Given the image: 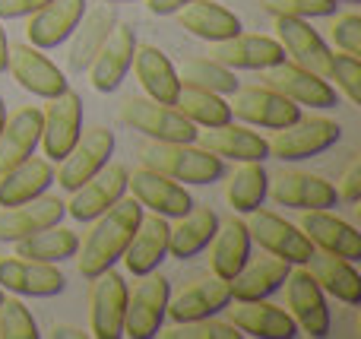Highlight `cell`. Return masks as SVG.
Here are the masks:
<instances>
[{"mask_svg": "<svg viewBox=\"0 0 361 339\" xmlns=\"http://www.w3.org/2000/svg\"><path fill=\"white\" fill-rule=\"evenodd\" d=\"M219 232V216L209 207H190V213H184L178 219V226H171V238H169V257L178 260H190L200 251L212 245Z\"/></svg>", "mask_w": 361, "mask_h": 339, "instance_id": "e575fe53", "label": "cell"}, {"mask_svg": "<svg viewBox=\"0 0 361 339\" xmlns=\"http://www.w3.org/2000/svg\"><path fill=\"white\" fill-rule=\"evenodd\" d=\"M339 203H349L355 207L361 200V156H355L343 171V181H339Z\"/></svg>", "mask_w": 361, "mask_h": 339, "instance_id": "bcb514c9", "label": "cell"}, {"mask_svg": "<svg viewBox=\"0 0 361 339\" xmlns=\"http://www.w3.org/2000/svg\"><path fill=\"white\" fill-rule=\"evenodd\" d=\"M82 13H86V0H48L29 16V25H25L29 44H35L38 51L63 44L80 25Z\"/></svg>", "mask_w": 361, "mask_h": 339, "instance_id": "44dd1931", "label": "cell"}, {"mask_svg": "<svg viewBox=\"0 0 361 339\" xmlns=\"http://www.w3.org/2000/svg\"><path fill=\"white\" fill-rule=\"evenodd\" d=\"M4 124H6V105H4V99H0V130H4Z\"/></svg>", "mask_w": 361, "mask_h": 339, "instance_id": "816d5d0a", "label": "cell"}, {"mask_svg": "<svg viewBox=\"0 0 361 339\" xmlns=\"http://www.w3.org/2000/svg\"><path fill=\"white\" fill-rule=\"evenodd\" d=\"M228 321L235 323L241 333L257 339H295L298 336V323L288 311L269 304L267 298H254V302H228Z\"/></svg>", "mask_w": 361, "mask_h": 339, "instance_id": "7402d4cb", "label": "cell"}, {"mask_svg": "<svg viewBox=\"0 0 361 339\" xmlns=\"http://www.w3.org/2000/svg\"><path fill=\"white\" fill-rule=\"evenodd\" d=\"M187 4H190V0H146L152 16H175L180 6H187Z\"/></svg>", "mask_w": 361, "mask_h": 339, "instance_id": "c3c4849f", "label": "cell"}, {"mask_svg": "<svg viewBox=\"0 0 361 339\" xmlns=\"http://www.w3.org/2000/svg\"><path fill=\"white\" fill-rule=\"evenodd\" d=\"M137 32L130 25H114L111 35L105 38L102 51L95 54V61L89 63V80H92L95 92H114L121 82L127 80L133 67V54H137Z\"/></svg>", "mask_w": 361, "mask_h": 339, "instance_id": "e0dca14e", "label": "cell"}, {"mask_svg": "<svg viewBox=\"0 0 361 339\" xmlns=\"http://www.w3.org/2000/svg\"><path fill=\"white\" fill-rule=\"evenodd\" d=\"M267 86H273L276 92H282L286 99H292L295 105H311V108H336L339 92L333 89L330 80L311 73V70L298 67V63H276L269 67Z\"/></svg>", "mask_w": 361, "mask_h": 339, "instance_id": "d6986e66", "label": "cell"}, {"mask_svg": "<svg viewBox=\"0 0 361 339\" xmlns=\"http://www.w3.org/2000/svg\"><path fill=\"white\" fill-rule=\"evenodd\" d=\"M82 133V99L73 89H63L61 95L48 99L42 111V146L48 162H61Z\"/></svg>", "mask_w": 361, "mask_h": 339, "instance_id": "30bf717a", "label": "cell"}, {"mask_svg": "<svg viewBox=\"0 0 361 339\" xmlns=\"http://www.w3.org/2000/svg\"><path fill=\"white\" fill-rule=\"evenodd\" d=\"M169 238H171V226L165 216L159 213L143 216L121 260L137 279L146 276V273H156L162 266V260L169 257Z\"/></svg>", "mask_w": 361, "mask_h": 339, "instance_id": "603a6c76", "label": "cell"}, {"mask_svg": "<svg viewBox=\"0 0 361 339\" xmlns=\"http://www.w3.org/2000/svg\"><path fill=\"white\" fill-rule=\"evenodd\" d=\"M51 336H54V339H82L86 333H82V330H76V327H54V330H51Z\"/></svg>", "mask_w": 361, "mask_h": 339, "instance_id": "f907efd6", "label": "cell"}, {"mask_svg": "<svg viewBox=\"0 0 361 339\" xmlns=\"http://www.w3.org/2000/svg\"><path fill=\"white\" fill-rule=\"evenodd\" d=\"M137 152L146 168L162 171V175L184 181V184H216L225 178V159L212 156L203 146L146 140Z\"/></svg>", "mask_w": 361, "mask_h": 339, "instance_id": "7a4b0ae2", "label": "cell"}, {"mask_svg": "<svg viewBox=\"0 0 361 339\" xmlns=\"http://www.w3.org/2000/svg\"><path fill=\"white\" fill-rule=\"evenodd\" d=\"M231 118L244 121L250 127H263V130H282V127L295 124L301 118V105L276 92L273 86H247L238 89L235 101H228Z\"/></svg>", "mask_w": 361, "mask_h": 339, "instance_id": "ba28073f", "label": "cell"}, {"mask_svg": "<svg viewBox=\"0 0 361 339\" xmlns=\"http://www.w3.org/2000/svg\"><path fill=\"white\" fill-rule=\"evenodd\" d=\"M133 73H137L143 92L152 101H162V105H175L178 92H180V76L175 70V63L169 61L165 51H159L156 44H137V54H133Z\"/></svg>", "mask_w": 361, "mask_h": 339, "instance_id": "1f68e13d", "label": "cell"}, {"mask_svg": "<svg viewBox=\"0 0 361 339\" xmlns=\"http://www.w3.org/2000/svg\"><path fill=\"white\" fill-rule=\"evenodd\" d=\"M180 86H197V89H206V92H216V95H235L241 89L238 82L235 70L222 67L219 61L212 57H193L180 67Z\"/></svg>", "mask_w": 361, "mask_h": 339, "instance_id": "ab89813d", "label": "cell"}, {"mask_svg": "<svg viewBox=\"0 0 361 339\" xmlns=\"http://www.w3.org/2000/svg\"><path fill=\"white\" fill-rule=\"evenodd\" d=\"M13 80L25 89V92L38 95V99H54L63 89H70L67 73L57 63H51L35 44H10V67Z\"/></svg>", "mask_w": 361, "mask_h": 339, "instance_id": "9a60e30c", "label": "cell"}, {"mask_svg": "<svg viewBox=\"0 0 361 339\" xmlns=\"http://www.w3.org/2000/svg\"><path fill=\"white\" fill-rule=\"evenodd\" d=\"M102 4H133V0H102Z\"/></svg>", "mask_w": 361, "mask_h": 339, "instance_id": "f5cc1de1", "label": "cell"}, {"mask_svg": "<svg viewBox=\"0 0 361 339\" xmlns=\"http://www.w3.org/2000/svg\"><path fill=\"white\" fill-rule=\"evenodd\" d=\"M231 302V285L228 279H219L216 273L197 276L178 292L175 298H169V311L165 317H171V323H193L203 317H216L228 308Z\"/></svg>", "mask_w": 361, "mask_h": 339, "instance_id": "8fae6325", "label": "cell"}, {"mask_svg": "<svg viewBox=\"0 0 361 339\" xmlns=\"http://www.w3.org/2000/svg\"><path fill=\"white\" fill-rule=\"evenodd\" d=\"M263 10L273 16H295V19H320L333 16L339 10L336 0H263Z\"/></svg>", "mask_w": 361, "mask_h": 339, "instance_id": "ee69618b", "label": "cell"}, {"mask_svg": "<svg viewBox=\"0 0 361 339\" xmlns=\"http://www.w3.org/2000/svg\"><path fill=\"white\" fill-rule=\"evenodd\" d=\"M6 67H10V38H6V29L0 23V73H6Z\"/></svg>", "mask_w": 361, "mask_h": 339, "instance_id": "681fc988", "label": "cell"}, {"mask_svg": "<svg viewBox=\"0 0 361 339\" xmlns=\"http://www.w3.org/2000/svg\"><path fill=\"white\" fill-rule=\"evenodd\" d=\"M282 289H286L288 314L295 317L298 330H305L314 339L330 336V308H326L324 289L311 276V270H292Z\"/></svg>", "mask_w": 361, "mask_h": 339, "instance_id": "7c38bea8", "label": "cell"}, {"mask_svg": "<svg viewBox=\"0 0 361 339\" xmlns=\"http://www.w3.org/2000/svg\"><path fill=\"white\" fill-rule=\"evenodd\" d=\"M247 232H250V241H257L263 251L288 260L292 266H305L314 257V251H317L314 241L301 232V226H292L282 216L267 213V209H254L250 213Z\"/></svg>", "mask_w": 361, "mask_h": 339, "instance_id": "52a82bcc", "label": "cell"}, {"mask_svg": "<svg viewBox=\"0 0 361 339\" xmlns=\"http://www.w3.org/2000/svg\"><path fill=\"white\" fill-rule=\"evenodd\" d=\"M48 0H0V19H23L32 16L38 6H44Z\"/></svg>", "mask_w": 361, "mask_h": 339, "instance_id": "7dc6e473", "label": "cell"}, {"mask_svg": "<svg viewBox=\"0 0 361 339\" xmlns=\"http://www.w3.org/2000/svg\"><path fill=\"white\" fill-rule=\"evenodd\" d=\"M118 118L124 127L140 130L146 140H162V143H193L197 140V124H190L175 105L152 101L149 95L124 99Z\"/></svg>", "mask_w": 361, "mask_h": 339, "instance_id": "3957f363", "label": "cell"}, {"mask_svg": "<svg viewBox=\"0 0 361 339\" xmlns=\"http://www.w3.org/2000/svg\"><path fill=\"white\" fill-rule=\"evenodd\" d=\"M209 57L228 70H269L286 61V48L279 44V38L238 32V35L212 44Z\"/></svg>", "mask_w": 361, "mask_h": 339, "instance_id": "ac0fdd59", "label": "cell"}, {"mask_svg": "<svg viewBox=\"0 0 361 339\" xmlns=\"http://www.w3.org/2000/svg\"><path fill=\"white\" fill-rule=\"evenodd\" d=\"M333 42L345 54H361V16L358 13H345L333 23Z\"/></svg>", "mask_w": 361, "mask_h": 339, "instance_id": "f6af8a7d", "label": "cell"}, {"mask_svg": "<svg viewBox=\"0 0 361 339\" xmlns=\"http://www.w3.org/2000/svg\"><path fill=\"white\" fill-rule=\"evenodd\" d=\"M301 232L314 241V247L326 254H336L345 260H361V235L349 222H343L339 216H333L330 209H307L301 216Z\"/></svg>", "mask_w": 361, "mask_h": 339, "instance_id": "4316f807", "label": "cell"}, {"mask_svg": "<svg viewBox=\"0 0 361 339\" xmlns=\"http://www.w3.org/2000/svg\"><path fill=\"white\" fill-rule=\"evenodd\" d=\"M16 245V257L25 260H38V264H63V260L76 257L80 251V235L73 228H63L61 222L57 226H48L42 232H32L25 238L13 241Z\"/></svg>", "mask_w": 361, "mask_h": 339, "instance_id": "d590c367", "label": "cell"}, {"mask_svg": "<svg viewBox=\"0 0 361 339\" xmlns=\"http://www.w3.org/2000/svg\"><path fill=\"white\" fill-rule=\"evenodd\" d=\"M276 32H279V44L286 48V57H292V63L311 70V73L326 80V63H330V48L317 35V29L295 16H276Z\"/></svg>", "mask_w": 361, "mask_h": 339, "instance_id": "484cf974", "label": "cell"}, {"mask_svg": "<svg viewBox=\"0 0 361 339\" xmlns=\"http://www.w3.org/2000/svg\"><path fill=\"white\" fill-rule=\"evenodd\" d=\"M127 178L130 171L118 162H108L102 171H95L82 187L73 190V200L67 203V213L76 222H92L99 219L105 209H111L121 197H127Z\"/></svg>", "mask_w": 361, "mask_h": 339, "instance_id": "5bb4252c", "label": "cell"}, {"mask_svg": "<svg viewBox=\"0 0 361 339\" xmlns=\"http://www.w3.org/2000/svg\"><path fill=\"white\" fill-rule=\"evenodd\" d=\"M292 264L276 254H260V257L250 260L235 273V279H228L231 285V302H254V298H269L286 285Z\"/></svg>", "mask_w": 361, "mask_h": 339, "instance_id": "cb8c5ba5", "label": "cell"}, {"mask_svg": "<svg viewBox=\"0 0 361 339\" xmlns=\"http://www.w3.org/2000/svg\"><path fill=\"white\" fill-rule=\"evenodd\" d=\"M171 285L165 276L146 273L140 276L137 289L127 292V311H124V336L130 339H156L165 323L169 311Z\"/></svg>", "mask_w": 361, "mask_h": 339, "instance_id": "5b68a950", "label": "cell"}, {"mask_svg": "<svg viewBox=\"0 0 361 339\" xmlns=\"http://www.w3.org/2000/svg\"><path fill=\"white\" fill-rule=\"evenodd\" d=\"M269 194H273V200L279 207L298 209V213H307V209H333L339 203L336 184H330L320 175H311V171H282L273 181Z\"/></svg>", "mask_w": 361, "mask_h": 339, "instance_id": "ffe728a7", "label": "cell"}, {"mask_svg": "<svg viewBox=\"0 0 361 339\" xmlns=\"http://www.w3.org/2000/svg\"><path fill=\"white\" fill-rule=\"evenodd\" d=\"M326 80L336 82V92H343L352 105H361V61L355 54H330L326 63Z\"/></svg>", "mask_w": 361, "mask_h": 339, "instance_id": "60d3db41", "label": "cell"}, {"mask_svg": "<svg viewBox=\"0 0 361 339\" xmlns=\"http://www.w3.org/2000/svg\"><path fill=\"white\" fill-rule=\"evenodd\" d=\"M305 266L311 270V276L317 279V285L326 295H333L336 302L349 304V308H358L361 304V276L352 260L326 254V251H320V254L314 251V257Z\"/></svg>", "mask_w": 361, "mask_h": 339, "instance_id": "836d02e7", "label": "cell"}, {"mask_svg": "<svg viewBox=\"0 0 361 339\" xmlns=\"http://www.w3.org/2000/svg\"><path fill=\"white\" fill-rule=\"evenodd\" d=\"M336 4H349V6H355V4H361V0H336Z\"/></svg>", "mask_w": 361, "mask_h": 339, "instance_id": "db71d44e", "label": "cell"}, {"mask_svg": "<svg viewBox=\"0 0 361 339\" xmlns=\"http://www.w3.org/2000/svg\"><path fill=\"white\" fill-rule=\"evenodd\" d=\"M127 190H133V200L143 209H152L165 219H180L193 207V197L187 194L184 184L162 175V171L146 168V165L127 178Z\"/></svg>", "mask_w": 361, "mask_h": 339, "instance_id": "4fadbf2b", "label": "cell"}, {"mask_svg": "<svg viewBox=\"0 0 361 339\" xmlns=\"http://www.w3.org/2000/svg\"><path fill=\"white\" fill-rule=\"evenodd\" d=\"M67 216V203L61 197H35L29 203H19V207H6L0 209V241H19L32 232H42L48 226H57V222Z\"/></svg>", "mask_w": 361, "mask_h": 339, "instance_id": "d4e9b609", "label": "cell"}, {"mask_svg": "<svg viewBox=\"0 0 361 339\" xmlns=\"http://www.w3.org/2000/svg\"><path fill=\"white\" fill-rule=\"evenodd\" d=\"M51 184H54V165L48 159H23L19 165L0 171V209L35 200V197L48 194Z\"/></svg>", "mask_w": 361, "mask_h": 339, "instance_id": "83f0119b", "label": "cell"}, {"mask_svg": "<svg viewBox=\"0 0 361 339\" xmlns=\"http://www.w3.org/2000/svg\"><path fill=\"white\" fill-rule=\"evenodd\" d=\"M111 152H114V133L108 130V127H89V130L80 133L73 149L61 159V168L54 171V181L61 184L67 194H73L95 171H102L111 162Z\"/></svg>", "mask_w": 361, "mask_h": 339, "instance_id": "8992f818", "label": "cell"}, {"mask_svg": "<svg viewBox=\"0 0 361 339\" xmlns=\"http://www.w3.org/2000/svg\"><path fill=\"white\" fill-rule=\"evenodd\" d=\"M118 25V16L108 4L92 6V10L82 13L80 25L73 29V42H70V54H67V70L70 73H86L89 63L95 61V54L102 51L105 38L111 35V29Z\"/></svg>", "mask_w": 361, "mask_h": 339, "instance_id": "f1b7e54d", "label": "cell"}, {"mask_svg": "<svg viewBox=\"0 0 361 339\" xmlns=\"http://www.w3.org/2000/svg\"><path fill=\"white\" fill-rule=\"evenodd\" d=\"M89 292V330L95 339H121L124 336V311H127V283L121 273H99Z\"/></svg>", "mask_w": 361, "mask_h": 339, "instance_id": "9c48e42d", "label": "cell"}, {"mask_svg": "<svg viewBox=\"0 0 361 339\" xmlns=\"http://www.w3.org/2000/svg\"><path fill=\"white\" fill-rule=\"evenodd\" d=\"M175 108L197 127H219V124H228L231 121L228 101H225L222 95L206 92V89H197V86H180Z\"/></svg>", "mask_w": 361, "mask_h": 339, "instance_id": "f35d334b", "label": "cell"}, {"mask_svg": "<svg viewBox=\"0 0 361 339\" xmlns=\"http://www.w3.org/2000/svg\"><path fill=\"white\" fill-rule=\"evenodd\" d=\"M140 219H143V207L133 197H121L111 209H105L99 219H92V228H89V235L82 238L80 251H76V257H80V276L95 279L99 273L111 270L124 257Z\"/></svg>", "mask_w": 361, "mask_h": 339, "instance_id": "6da1fadb", "label": "cell"}, {"mask_svg": "<svg viewBox=\"0 0 361 339\" xmlns=\"http://www.w3.org/2000/svg\"><path fill=\"white\" fill-rule=\"evenodd\" d=\"M162 339H241L244 333L235 323L216 321V317H203V321L193 323H175L171 330H159Z\"/></svg>", "mask_w": 361, "mask_h": 339, "instance_id": "7bdbcfd3", "label": "cell"}, {"mask_svg": "<svg viewBox=\"0 0 361 339\" xmlns=\"http://www.w3.org/2000/svg\"><path fill=\"white\" fill-rule=\"evenodd\" d=\"M267 194L269 175L263 168V162H241V168L228 178V187H225V197H228L231 209L238 216H250L254 209H260Z\"/></svg>", "mask_w": 361, "mask_h": 339, "instance_id": "74e56055", "label": "cell"}, {"mask_svg": "<svg viewBox=\"0 0 361 339\" xmlns=\"http://www.w3.org/2000/svg\"><path fill=\"white\" fill-rule=\"evenodd\" d=\"M175 16H178L180 29L190 32L193 38H203L209 44L225 42V38L241 32V19L228 6L216 4V0H190L187 6H180Z\"/></svg>", "mask_w": 361, "mask_h": 339, "instance_id": "d6a6232c", "label": "cell"}, {"mask_svg": "<svg viewBox=\"0 0 361 339\" xmlns=\"http://www.w3.org/2000/svg\"><path fill=\"white\" fill-rule=\"evenodd\" d=\"M0 302H4V289H0Z\"/></svg>", "mask_w": 361, "mask_h": 339, "instance_id": "11a10c76", "label": "cell"}, {"mask_svg": "<svg viewBox=\"0 0 361 339\" xmlns=\"http://www.w3.org/2000/svg\"><path fill=\"white\" fill-rule=\"evenodd\" d=\"M38 323L32 311L19 298H4L0 302V339H35Z\"/></svg>", "mask_w": 361, "mask_h": 339, "instance_id": "b9f144b4", "label": "cell"}, {"mask_svg": "<svg viewBox=\"0 0 361 339\" xmlns=\"http://www.w3.org/2000/svg\"><path fill=\"white\" fill-rule=\"evenodd\" d=\"M0 289L25 298H54L67 289V276L54 264H38L25 257L0 260Z\"/></svg>", "mask_w": 361, "mask_h": 339, "instance_id": "2e32d148", "label": "cell"}, {"mask_svg": "<svg viewBox=\"0 0 361 339\" xmlns=\"http://www.w3.org/2000/svg\"><path fill=\"white\" fill-rule=\"evenodd\" d=\"M38 143H42V111L35 105H23L6 114V124L0 130V171L35 156Z\"/></svg>", "mask_w": 361, "mask_h": 339, "instance_id": "f546056e", "label": "cell"}, {"mask_svg": "<svg viewBox=\"0 0 361 339\" xmlns=\"http://www.w3.org/2000/svg\"><path fill=\"white\" fill-rule=\"evenodd\" d=\"M339 140H343V127L336 121L298 118L295 124L276 130L273 140H267V143H269V156L282 159V162H301V159H311L333 149Z\"/></svg>", "mask_w": 361, "mask_h": 339, "instance_id": "277c9868", "label": "cell"}, {"mask_svg": "<svg viewBox=\"0 0 361 339\" xmlns=\"http://www.w3.org/2000/svg\"><path fill=\"white\" fill-rule=\"evenodd\" d=\"M250 257V232H247V222L241 219H228L222 226L219 222V232L212 238V273L219 279H235V273L247 264Z\"/></svg>", "mask_w": 361, "mask_h": 339, "instance_id": "8d00e7d4", "label": "cell"}, {"mask_svg": "<svg viewBox=\"0 0 361 339\" xmlns=\"http://www.w3.org/2000/svg\"><path fill=\"white\" fill-rule=\"evenodd\" d=\"M200 137V146L209 149L212 156L219 159H231V162H263L269 159V143L260 137V133L247 130V127H235L228 124H219V127H206Z\"/></svg>", "mask_w": 361, "mask_h": 339, "instance_id": "4dcf8cb0", "label": "cell"}]
</instances>
